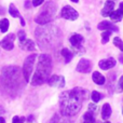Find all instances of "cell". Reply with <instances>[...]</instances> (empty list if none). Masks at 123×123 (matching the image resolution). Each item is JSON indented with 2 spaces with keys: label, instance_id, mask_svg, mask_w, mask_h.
Here are the masks:
<instances>
[{
  "label": "cell",
  "instance_id": "obj_25",
  "mask_svg": "<svg viewBox=\"0 0 123 123\" xmlns=\"http://www.w3.org/2000/svg\"><path fill=\"white\" fill-rule=\"evenodd\" d=\"M91 98L94 103H97L102 99V95H100V93H98L97 91H93L91 94Z\"/></svg>",
  "mask_w": 123,
  "mask_h": 123
},
{
  "label": "cell",
  "instance_id": "obj_39",
  "mask_svg": "<svg viewBox=\"0 0 123 123\" xmlns=\"http://www.w3.org/2000/svg\"><path fill=\"white\" fill-rule=\"evenodd\" d=\"M71 1L72 2H76V3H77V2H79V0H71Z\"/></svg>",
  "mask_w": 123,
  "mask_h": 123
},
{
  "label": "cell",
  "instance_id": "obj_12",
  "mask_svg": "<svg viewBox=\"0 0 123 123\" xmlns=\"http://www.w3.org/2000/svg\"><path fill=\"white\" fill-rule=\"evenodd\" d=\"M97 28L99 30H110V31H116V32L119 31V28L117 26L113 25L111 22H107V21L100 22L97 25Z\"/></svg>",
  "mask_w": 123,
  "mask_h": 123
},
{
  "label": "cell",
  "instance_id": "obj_9",
  "mask_svg": "<svg viewBox=\"0 0 123 123\" xmlns=\"http://www.w3.org/2000/svg\"><path fill=\"white\" fill-rule=\"evenodd\" d=\"M48 83H49L50 86H54V87H64L65 86V78L63 76H56V74H53L52 77H50L49 80H48Z\"/></svg>",
  "mask_w": 123,
  "mask_h": 123
},
{
  "label": "cell",
  "instance_id": "obj_40",
  "mask_svg": "<svg viewBox=\"0 0 123 123\" xmlns=\"http://www.w3.org/2000/svg\"><path fill=\"white\" fill-rule=\"evenodd\" d=\"M105 123H110V122H105Z\"/></svg>",
  "mask_w": 123,
  "mask_h": 123
},
{
  "label": "cell",
  "instance_id": "obj_5",
  "mask_svg": "<svg viewBox=\"0 0 123 123\" xmlns=\"http://www.w3.org/2000/svg\"><path fill=\"white\" fill-rule=\"evenodd\" d=\"M56 11H57L56 3L54 1H52V0H50L40 9L39 14L35 18V22L37 24H40V25H44V24L50 23L55 16Z\"/></svg>",
  "mask_w": 123,
  "mask_h": 123
},
{
  "label": "cell",
  "instance_id": "obj_36",
  "mask_svg": "<svg viewBox=\"0 0 123 123\" xmlns=\"http://www.w3.org/2000/svg\"><path fill=\"white\" fill-rule=\"evenodd\" d=\"M0 123H6V120H4L1 116H0Z\"/></svg>",
  "mask_w": 123,
  "mask_h": 123
},
{
  "label": "cell",
  "instance_id": "obj_29",
  "mask_svg": "<svg viewBox=\"0 0 123 123\" xmlns=\"http://www.w3.org/2000/svg\"><path fill=\"white\" fill-rule=\"evenodd\" d=\"M89 110H90V111H92V112H94V113H95L96 111H97V107H96L94 104H90V105H89Z\"/></svg>",
  "mask_w": 123,
  "mask_h": 123
},
{
  "label": "cell",
  "instance_id": "obj_3",
  "mask_svg": "<svg viewBox=\"0 0 123 123\" xmlns=\"http://www.w3.org/2000/svg\"><path fill=\"white\" fill-rule=\"evenodd\" d=\"M21 71L19 68L15 66H6L2 69L1 77H0V86L2 87L3 92H6L9 95H12V93H16L21 91L23 85L21 84Z\"/></svg>",
  "mask_w": 123,
  "mask_h": 123
},
{
  "label": "cell",
  "instance_id": "obj_21",
  "mask_svg": "<svg viewBox=\"0 0 123 123\" xmlns=\"http://www.w3.org/2000/svg\"><path fill=\"white\" fill-rule=\"evenodd\" d=\"M61 54H62V56L65 58V63H69V62L72 60V53L70 52V50L67 49V48H64V49H62Z\"/></svg>",
  "mask_w": 123,
  "mask_h": 123
},
{
  "label": "cell",
  "instance_id": "obj_26",
  "mask_svg": "<svg viewBox=\"0 0 123 123\" xmlns=\"http://www.w3.org/2000/svg\"><path fill=\"white\" fill-rule=\"evenodd\" d=\"M113 44H115L118 49H120L123 52V42H122V40L120 38H118V37L113 38Z\"/></svg>",
  "mask_w": 123,
  "mask_h": 123
},
{
  "label": "cell",
  "instance_id": "obj_32",
  "mask_svg": "<svg viewBox=\"0 0 123 123\" xmlns=\"http://www.w3.org/2000/svg\"><path fill=\"white\" fill-rule=\"evenodd\" d=\"M4 113H6V110L3 109V107L0 106V116H3Z\"/></svg>",
  "mask_w": 123,
  "mask_h": 123
},
{
  "label": "cell",
  "instance_id": "obj_33",
  "mask_svg": "<svg viewBox=\"0 0 123 123\" xmlns=\"http://www.w3.org/2000/svg\"><path fill=\"white\" fill-rule=\"evenodd\" d=\"M29 4H30V1H29V0H26V1H25V8H26V9L30 8Z\"/></svg>",
  "mask_w": 123,
  "mask_h": 123
},
{
  "label": "cell",
  "instance_id": "obj_28",
  "mask_svg": "<svg viewBox=\"0 0 123 123\" xmlns=\"http://www.w3.org/2000/svg\"><path fill=\"white\" fill-rule=\"evenodd\" d=\"M18 39H19V42H23V41H25L26 39H27L24 30H19L18 31Z\"/></svg>",
  "mask_w": 123,
  "mask_h": 123
},
{
  "label": "cell",
  "instance_id": "obj_27",
  "mask_svg": "<svg viewBox=\"0 0 123 123\" xmlns=\"http://www.w3.org/2000/svg\"><path fill=\"white\" fill-rule=\"evenodd\" d=\"M25 118L24 117H18V116H15L13 117V120H12V123H24L25 122Z\"/></svg>",
  "mask_w": 123,
  "mask_h": 123
},
{
  "label": "cell",
  "instance_id": "obj_10",
  "mask_svg": "<svg viewBox=\"0 0 123 123\" xmlns=\"http://www.w3.org/2000/svg\"><path fill=\"white\" fill-rule=\"evenodd\" d=\"M92 69V63L91 61L85 60V58H82L80 60V62L77 65V71L82 72V74H86V72H90Z\"/></svg>",
  "mask_w": 123,
  "mask_h": 123
},
{
  "label": "cell",
  "instance_id": "obj_22",
  "mask_svg": "<svg viewBox=\"0 0 123 123\" xmlns=\"http://www.w3.org/2000/svg\"><path fill=\"white\" fill-rule=\"evenodd\" d=\"M109 16H110L111 21H113V22H120V21L122 19L123 13H122L120 10H117V11L113 10L112 12H111V14L109 15Z\"/></svg>",
  "mask_w": 123,
  "mask_h": 123
},
{
  "label": "cell",
  "instance_id": "obj_35",
  "mask_svg": "<svg viewBox=\"0 0 123 123\" xmlns=\"http://www.w3.org/2000/svg\"><path fill=\"white\" fill-rule=\"evenodd\" d=\"M119 62L120 63H123V54H121V55L119 56Z\"/></svg>",
  "mask_w": 123,
  "mask_h": 123
},
{
  "label": "cell",
  "instance_id": "obj_4",
  "mask_svg": "<svg viewBox=\"0 0 123 123\" xmlns=\"http://www.w3.org/2000/svg\"><path fill=\"white\" fill-rule=\"evenodd\" d=\"M52 72V58L49 54H41L39 56L38 65L36 68L34 77L31 79L32 85H41L42 83L48 82L50 74Z\"/></svg>",
  "mask_w": 123,
  "mask_h": 123
},
{
  "label": "cell",
  "instance_id": "obj_30",
  "mask_svg": "<svg viewBox=\"0 0 123 123\" xmlns=\"http://www.w3.org/2000/svg\"><path fill=\"white\" fill-rule=\"evenodd\" d=\"M44 0H32V6H38L43 3Z\"/></svg>",
  "mask_w": 123,
  "mask_h": 123
},
{
  "label": "cell",
  "instance_id": "obj_24",
  "mask_svg": "<svg viewBox=\"0 0 123 123\" xmlns=\"http://www.w3.org/2000/svg\"><path fill=\"white\" fill-rule=\"evenodd\" d=\"M9 28V21L6 18H3L0 21V30L1 32H6Z\"/></svg>",
  "mask_w": 123,
  "mask_h": 123
},
{
  "label": "cell",
  "instance_id": "obj_38",
  "mask_svg": "<svg viewBox=\"0 0 123 123\" xmlns=\"http://www.w3.org/2000/svg\"><path fill=\"white\" fill-rule=\"evenodd\" d=\"M0 12H2V14H4V13H3L4 12V9L3 8H0Z\"/></svg>",
  "mask_w": 123,
  "mask_h": 123
},
{
  "label": "cell",
  "instance_id": "obj_16",
  "mask_svg": "<svg viewBox=\"0 0 123 123\" xmlns=\"http://www.w3.org/2000/svg\"><path fill=\"white\" fill-rule=\"evenodd\" d=\"M19 45H21V48L23 50H25V51H35V50H36V44H35V42L32 40H30V39H26L23 42H19Z\"/></svg>",
  "mask_w": 123,
  "mask_h": 123
},
{
  "label": "cell",
  "instance_id": "obj_19",
  "mask_svg": "<svg viewBox=\"0 0 123 123\" xmlns=\"http://www.w3.org/2000/svg\"><path fill=\"white\" fill-rule=\"evenodd\" d=\"M111 116V107L109 104H104V106H103L102 108V117L103 119L107 120L109 119Z\"/></svg>",
  "mask_w": 123,
  "mask_h": 123
},
{
  "label": "cell",
  "instance_id": "obj_34",
  "mask_svg": "<svg viewBox=\"0 0 123 123\" xmlns=\"http://www.w3.org/2000/svg\"><path fill=\"white\" fill-rule=\"evenodd\" d=\"M119 10L123 13V2H121V3H120V8H119Z\"/></svg>",
  "mask_w": 123,
  "mask_h": 123
},
{
  "label": "cell",
  "instance_id": "obj_1",
  "mask_svg": "<svg viewBox=\"0 0 123 123\" xmlns=\"http://www.w3.org/2000/svg\"><path fill=\"white\" fill-rule=\"evenodd\" d=\"M89 92L83 87H74L70 91H65L60 95V108L62 115L72 117L82 108V104L87 97Z\"/></svg>",
  "mask_w": 123,
  "mask_h": 123
},
{
  "label": "cell",
  "instance_id": "obj_37",
  "mask_svg": "<svg viewBox=\"0 0 123 123\" xmlns=\"http://www.w3.org/2000/svg\"><path fill=\"white\" fill-rule=\"evenodd\" d=\"M32 120H34V117H32V116H29V117H28V121L31 122Z\"/></svg>",
  "mask_w": 123,
  "mask_h": 123
},
{
  "label": "cell",
  "instance_id": "obj_15",
  "mask_svg": "<svg viewBox=\"0 0 123 123\" xmlns=\"http://www.w3.org/2000/svg\"><path fill=\"white\" fill-rule=\"evenodd\" d=\"M50 123H74V120H71L69 117L64 115H55L51 119Z\"/></svg>",
  "mask_w": 123,
  "mask_h": 123
},
{
  "label": "cell",
  "instance_id": "obj_20",
  "mask_svg": "<svg viewBox=\"0 0 123 123\" xmlns=\"http://www.w3.org/2000/svg\"><path fill=\"white\" fill-rule=\"evenodd\" d=\"M83 123H95V113L92 111H87L83 116Z\"/></svg>",
  "mask_w": 123,
  "mask_h": 123
},
{
  "label": "cell",
  "instance_id": "obj_23",
  "mask_svg": "<svg viewBox=\"0 0 123 123\" xmlns=\"http://www.w3.org/2000/svg\"><path fill=\"white\" fill-rule=\"evenodd\" d=\"M111 32L112 31H110V30H104L103 31V34H102V43L103 44H105V43H107L109 41V37H110V35H111Z\"/></svg>",
  "mask_w": 123,
  "mask_h": 123
},
{
  "label": "cell",
  "instance_id": "obj_13",
  "mask_svg": "<svg viewBox=\"0 0 123 123\" xmlns=\"http://www.w3.org/2000/svg\"><path fill=\"white\" fill-rule=\"evenodd\" d=\"M83 40H84L83 37L79 34L72 35L69 39L70 43H71V45L74 48V49H79V48H81V45H82V43H83Z\"/></svg>",
  "mask_w": 123,
  "mask_h": 123
},
{
  "label": "cell",
  "instance_id": "obj_41",
  "mask_svg": "<svg viewBox=\"0 0 123 123\" xmlns=\"http://www.w3.org/2000/svg\"><path fill=\"white\" fill-rule=\"evenodd\" d=\"M122 113H123V110H122Z\"/></svg>",
  "mask_w": 123,
  "mask_h": 123
},
{
  "label": "cell",
  "instance_id": "obj_8",
  "mask_svg": "<svg viewBox=\"0 0 123 123\" xmlns=\"http://www.w3.org/2000/svg\"><path fill=\"white\" fill-rule=\"evenodd\" d=\"M14 40H15V35L10 34L6 36L1 41H0V47L2 49L6 50V51H11L14 48Z\"/></svg>",
  "mask_w": 123,
  "mask_h": 123
},
{
  "label": "cell",
  "instance_id": "obj_11",
  "mask_svg": "<svg viewBox=\"0 0 123 123\" xmlns=\"http://www.w3.org/2000/svg\"><path fill=\"white\" fill-rule=\"evenodd\" d=\"M116 60L113 57H109V58H106V60H102L99 61L98 63V66H99L100 69L103 70H108V69H111L116 66Z\"/></svg>",
  "mask_w": 123,
  "mask_h": 123
},
{
  "label": "cell",
  "instance_id": "obj_31",
  "mask_svg": "<svg viewBox=\"0 0 123 123\" xmlns=\"http://www.w3.org/2000/svg\"><path fill=\"white\" fill-rule=\"evenodd\" d=\"M122 89H123V76L121 77V79L119 81V84H118V90H122Z\"/></svg>",
  "mask_w": 123,
  "mask_h": 123
},
{
  "label": "cell",
  "instance_id": "obj_7",
  "mask_svg": "<svg viewBox=\"0 0 123 123\" xmlns=\"http://www.w3.org/2000/svg\"><path fill=\"white\" fill-rule=\"evenodd\" d=\"M61 17H63L65 19H69V21H74V19H77L79 17V13L74 8H71L69 6H66L62 9Z\"/></svg>",
  "mask_w": 123,
  "mask_h": 123
},
{
  "label": "cell",
  "instance_id": "obj_2",
  "mask_svg": "<svg viewBox=\"0 0 123 123\" xmlns=\"http://www.w3.org/2000/svg\"><path fill=\"white\" fill-rule=\"evenodd\" d=\"M35 35L38 45L41 49L51 50L55 49L61 44L62 32L60 28L55 25H51L49 23L44 24L37 28Z\"/></svg>",
  "mask_w": 123,
  "mask_h": 123
},
{
  "label": "cell",
  "instance_id": "obj_14",
  "mask_svg": "<svg viewBox=\"0 0 123 123\" xmlns=\"http://www.w3.org/2000/svg\"><path fill=\"white\" fill-rule=\"evenodd\" d=\"M113 10H115V2L111 1V0H107V1L105 2V6L102 10V15L105 17L109 16Z\"/></svg>",
  "mask_w": 123,
  "mask_h": 123
},
{
  "label": "cell",
  "instance_id": "obj_18",
  "mask_svg": "<svg viewBox=\"0 0 123 123\" xmlns=\"http://www.w3.org/2000/svg\"><path fill=\"white\" fill-rule=\"evenodd\" d=\"M92 79H93L94 82H95L96 84H98V85H103L105 82H106L105 77L103 76L100 72H98V71L93 72V74H92Z\"/></svg>",
  "mask_w": 123,
  "mask_h": 123
},
{
  "label": "cell",
  "instance_id": "obj_6",
  "mask_svg": "<svg viewBox=\"0 0 123 123\" xmlns=\"http://www.w3.org/2000/svg\"><path fill=\"white\" fill-rule=\"evenodd\" d=\"M36 54H31V55L27 56L25 61H24V66H23V77L25 82H28L30 79V74L34 69L35 61H36Z\"/></svg>",
  "mask_w": 123,
  "mask_h": 123
},
{
  "label": "cell",
  "instance_id": "obj_17",
  "mask_svg": "<svg viewBox=\"0 0 123 123\" xmlns=\"http://www.w3.org/2000/svg\"><path fill=\"white\" fill-rule=\"evenodd\" d=\"M9 13H10V15H11V16H13V17H19V19H21V24H22V26H25V21H24L23 17H22L21 15H19L18 10H17L16 6H15L13 3H11V4H10V6H9Z\"/></svg>",
  "mask_w": 123,
  "mask_h": 123
}]
</instances>
